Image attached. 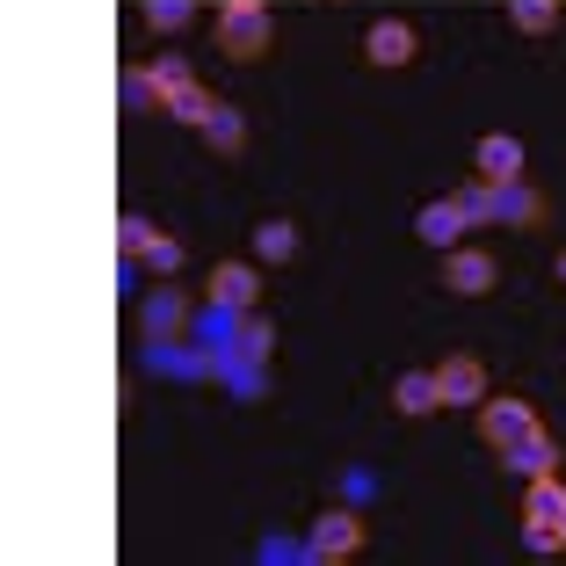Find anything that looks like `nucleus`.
I'll return each mask as SVG.
<instances>
[{"label": "nucleus", "instance_id": "f257e3e1", "mask_svg": "<svg viewBox=\"0 0 566 566\" xmlns=\"http://www.w3.org/2000/svg\"><path fill=\"white\" fill-rule=\"evenodd\" d=\"M269 8L262 0H226V8H218V51H226V59H262L269 51Z\"/></svg>", "mask_w": 566, "mask_h": 566}, {"label": "nucleus", "instance_id": "f03ea898", "mask_svg": "<svg viewBox=\"0 0 566 566\" xmlns=\"http://www.w3.org/2000/svg\"><path fill=\"white\" fill-rule=\"evenodd\" d=\"M364 552V523L349 516V509H327V516H313V531H305V559L327 566V559H356Z\"/></svg>", "mask_w": 566, "mask_h": 566}, {"label": "nucleus", "instance_id": "7ed1b4c3", "mask_svg": "<svg viewBox=\"0 0 566 566\" xmlns=\"http://www.w3.org/2000/svg\"><path fill=\"white\" fill-rule=\"evenodd\" d=\"M146 364L160 370V378H175V385H203V378H218V356L203 349V342H175V334H160V342H153Z\"/></svg>", "mask_w": 566, "mask_h": 566}, {"label": "nucleus", "instance_id": "20e7f679", "mask_svg": "<svg viewBox=\"0 0 566 566\" xmlns=\"http://www.w3.org/2000/svg\"><path fill=\"white\" fill-rule=\"evenodd\" d=\"M494 276H501V262L486 248H450V262H443V291H458V298L494 291Z\"/></svg>", "mask_w": 566, "mask_h": 566}, {"label": "nucleus", "instance_id": "39448f33", "mask_svg": "<svg viewBox=\"0 0 566 566\" xmlns=\"http://www.w3.org/2000/svg\"><path fill=\"white\" fill-rule=\"evenodd\" d=\"M415 51H421V36L407 30V22H370V36H364V59L370 66H415Z\"/></svg>", "mask_w": 566, "mask_h": 566}, {"label": "nucleus", "instance_id": "423d86ee", "mask_svg": "<svg viewBox=\"0 0 566 566\" xmlns=\"http://www.w3.org/2000/svg\"><path fill=\"white\" fill-rule=\"evenodd\" d=\"M531 429H537V415H531L523 400H486V407H480V436H486L494 450H509L516 436H531Z\"/></svg>", "mask_w": 566, "mask_h": 566}, {"label": "nucleus", "instance_id": "0eeeda50", "mask_svg": "<svg viewBox=\"0 0 566 566\" xmlns=\"http://www.w3.org/2000/svg\"><path fill=\"white\" fill-rule=\"evenodd\" d=\"M501 458H509V472H516V480H552V465H559V443H552L545 429H531V436H516V443L501 450Z\"/></svg>", "mask_w": 566, "mask_h": 566}, {"label": "nucleus", "instance_id": "6e6552de", "mask_svg": "<svg viewBox=\"0 0 566 566\" xmlns=\"http://www.w3.org/2000/svg\"><path fill=\"white\" fill-rule=\"evenodd\" d=\"M465 226H472V218L465 211H458V197H436V203H421V218H415V233L421 240H429V248H458V233H465Z\"/></svg>", "mask_w": 566, "mask_h": 566}, {"label": "nucleus", "instance_id": "1a4fd4ad", "mask_svg": "<svg viewBox=\"0 0 566 566\" xmlns=\"http://www.w3.org/2000/svg\"><path fill=\"white\" fill-rule=\"evenodd\" d=\"M218 385H226L233 400H262V392H269V364H262V356L226 349V356H218Z\"/></svg>", "mask_w": 566, "mask_h": 566}, {"label": "nucleus", "instance_id": "9d476101", "mask_svg": "<svg viewBox=\"0 0 566 566\" xmlns=\"http://www.w3.org/2000/svg\"><path fill=\"white\" fill-rule=\"evenodd\" d=\"M436 385H443V407H480L486 400V370L472 364V356H450V364L436 370Z\"/></svg>", "mask_w": 566, "mask_h": 566}, {"label": "nucleus", "instance_id": "9b49d317", "mask_svg": "<svg viewBox=\"0 0 566 566\" xmlns=\"http://www.w3.org/2000/svg\"><path fill=\"white\" fill-rule=\"evenodd\" d=\"M480 182H523V146L509 132H494V138H480Z\"/></svg>", "mask_w": 566, "mask_h": 566}, {"label": "nucleus", "instance_id": "f8f14e48", "mask_svg": "<svg viewBox=\"0 0 566 566\" xmlns=\"http://www.w3.org/2000/svg\"><path fill=\"white\" fill-rule=\"evenodd\" d=\"M523 523H531V531H559V537H566V486H559V480H531Z\"/></svg>", "mask_w": 566, "mask_h": 566}, {"label": "nucleus", "instance_id": "ddd939ff", "mask_svg": "<svg viewBox=\"0 0 566 566\" xmlns=\"http://www.w3.org/2000/svg\"><path fill=\"white\" fill-rule=\"evenodd\" d=\"M211 305H233V313H254V269H248V262H226V269H211Z\"/></svg>", "mask_w": 566, "mask_h": 566}, {"label": "nucleus", "instance_id": "4468645a", "mask_svg": "<svg viewBox=\"0 0 566 566\" xmlns=\"http://www.w3.org/2000/svg\"><path fill=\"white\" fill-rule=\"evenodd\" d=\"M392 400H400V415H436L443 407V385H436V370H407L392 385Z\"/></svg>", "mask_w": 566, "mask_h": 566}, {"label": "nucleus", "instance_id": "2eb2a0df", "mask_svg": "<svg viewBox=\"0 0 566 566\" xmlns=\"http://www.w3.org/2000/svg\"><path fill=\"white\" fill-rule=\"evenodd\" d=\"M298 254V226L291 218H262L254 226V262H291Z\"/></svg>", "mask_w": 566, "mask_h": 566}, {"label": "nucleus", "instance_id": "dca6fc26", "mask_svg": "<svg viewBox=\"0 0 566 566\" xmlns=\"http://www.w3.org/2000/svg\"><path fill=\"white\" fill-rule=\"evenodd\" d=\"M160 109H167V117H182V124H203L218 109V95H211V87H197V81H182V87H167Z\"/></svg>", "mask_w": 566, "mask_h": 566}, {"label": "nucleus", "instance_id": "f3484780", "mask_svg": "<svg viewBox=\"0 0 566 566\" xmlns=\"http://www.w3.org/2000/svg\"><path fill=\"white\" fill-rule=\"evenodd\" d=\"M197 132L211 138L218 153H240V146H248V124H240V109H233V102H218V109H211V117L197 124Z\"/></svg>", "mask_w": 566, "mask_h": 566}, {"label": "nucleus", "instance_id": "a211bd4d", "mask_svg": "<svg viewBox=\"0 0 566 566\" xmlns=\"http://www.w3.org/2000/svg\"><path fill=\"white\" fill-rule=\"evenodd\" d=\"M509 22H516L523 36H552V22H559V0H509Z\"/></svg>", "mask_w": 566, "mask_h": 566}, {"label": "nucleus", "instance_id": "6ab92c4d", "mask_svg": "<svg viewBox=\"0 0 566 566\" xmlns=\"http://www.w3.org/2000/svg\"><path fill=\"white\" fill-rule=\"evenodd\" d=\"M182 319H189V305L175 298V291H153V298H146V334H153V342H160V334H175Z\"/></svg>", "mask_w": 566, "mask_h": 566}, {"label": "nucleus", "instance_id": "aec40b11", "mask_svg": "<svg viewBox=\"0 0 566 566\" xmlns=\"http://www.w3.org/2000/svg\"><path fill=\"white\" fill-rule=\"evenodd\" d=\"M458 211H465V218H486V226H501V182H472V189H458Z\"/></svg>", "mask_w": 566, "mask_h": 566}, {"label": "nucleus", "instance_id": "412c9836", "mask_svg": "<svg viewBox=\"0 0 566 566\" xmlns=\"http://www.w3.org/2000/svg\"><path fill=\"white\" fill-rule=\"evenodd\" d=\"M233 349H240V356H262V364H269V356H276V327H269L262 313H248V319H240V342H233Z\"/></svg>", "mask_w": 566, "mask_h": 566}, {"label": "nucleus", "instance_id": "4be33fe9", "mask_svg": "<svg viewBox=\"0 0 566 566\" xmlns=\"http://www.w3.org/2000/svg\"><path fill=\"white\" fill-rule=\"evenodd\" d=\"M537 211H545V203H537L523 182H501V226H531Z\"/></svg>", "mask_w": 566, "mask_h": 566}, {"label": "nucleus", "instance_id": "5701e85b", "mask_svg": "<svg viewBox=\"0 0 566 566\" xmlns=\"http://www.w3.org/2000/svg\"><path fill=\"white\" fill-rule=\"evenodd\" d=\"M138 262H146L153 276H175V269H182V248H175V240H167V233H153V240H146V254H138Z\"/></svg>", "mask_w": 566, "mask_h": 566}, {"label": "nucleus", "instance_id": "b1692460", "mask_svg": "<svg viewBox=\"0 0 566 566\" xmlns=\"http://www.w3.org/2000/svg\"><path fill=\"white\" fill-rule=\"evenodd\" d=\"M153 233H160V226H153V218H138V211H132V218H117V248L132 254V262L146 254V240H153Z\"/></svg>", "mask_w": 566, "mask_h": 566}, {"label": "nucleus", "instance_id": "393cba45", "mask_svg": "<svg viewBox=\"0 0 566 566\" xmlns=\"http://www.w3.org/2000/svg\"><path fill=\"white\" fill-rule=\"evenodd\" d=\"M189 15H197V0H146V22H153V30H182Z\"/></svg>", "mask_w": 566, "mask_h": 566}, {"label": "nucleus", "instance_id": "a878e982", "mask_svg": "<svg viewBox=\"0 0 566 566\" xmlns=\"http://www.w3.org/2000/svg\"><path fill=\"white\" fill-rule=\"evenodd\" d=\"M160 102V81L153 73H124V109H153Z\"/></svg>", "mask_w": 566, "mask_h": 566}, {"label": "nucleus", "instance_id": "bb28decb", "mask_svg": "<svg viewBox=\"0 0 566 566\" xmlns=\"http://www.w3.org/2000/svg\"><path fill=\"white\" fill-rule=\"evenodd\" d=\"M262 559H305V537H262Z\"/></svg>", "mask_w": 566, "mask_h": 566}, {"label": "nucleus", "instance_id": "cd10ccee", "mask_svg": "<svg viewBox=\"0 0 566 566\" xmlns=\"http://www.w3.org/2000/svg\"><path fill=\"white\" fill-rule=\"evenodd\" d=\"M523 545H531V552H559L566 537H559V531H523Z\"/></svg>", "mask_w": 566, "mask_h": 566}, {"label": "nucleus", "instance_id": "c85d7f7f", "mask_svg": "<svg viewBox=\"0 0 566 566\" xmlns=\"http://www.w3.org/2000/svg\"><path fill=\"white\" fill-rule=\"evenodd\" d=\"M559 276H566V254H559Z\"/></svg>", "mask_w": 566, "mask_h": 566}]
</instances>
